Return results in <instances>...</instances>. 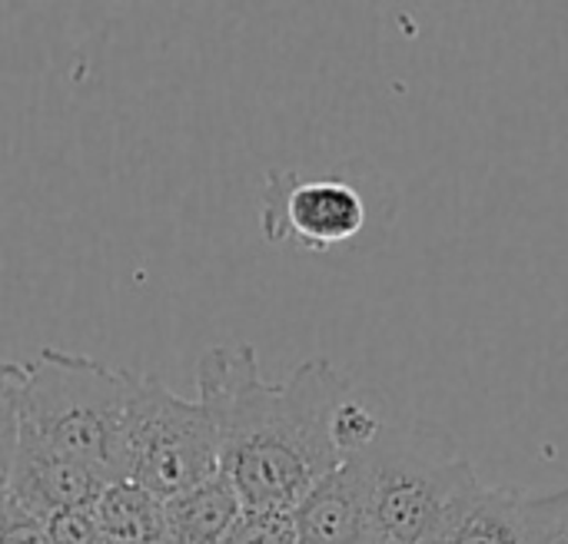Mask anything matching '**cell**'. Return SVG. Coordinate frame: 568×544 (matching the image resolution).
<instances>
[{"instance_id":"13","label":"cell","mask_w":568,"mask_h":544,"mask_svg":"<svg viewBox=\"0 0 568 544\" xmlns=\"http://www.w3.org/2000/svg\"><path fill=\"white\" fill-rule=\"evenodd\" d=\"M523 532L526 544H568V485L549 495H526Z\"/></svg>"},{"instance_id":"15","label":"cell","mask_w":568,"mask_h":544,"mask_svg":"<svg viewBox=\"0 0 568 544\" xmlns=\"http://www.w3.org/2000/svg\"><path fill=\"white\" fill-rule=\"evenodd\" d=\"M47 538H50V544H103L90 505L53 515L47 522Z\"/></svg>"},{"instance_id":"2","label":"cell","mask_w":568,"mask_h":544,"mask_svg":"<svg viewBox=\"0 0 568 544\" xmlns=\"http://www.w3.org/2000/svg\"><path fill=\"white\" fill-rule=\"evenodd\" d=\"M140 376L87 356L40 349L23 366L17 442L73 459L120 482L123 432Z\"/></svg>"},{"instance_id":"9","label":"cell","mask_w":568,"mask_h":544,"mask_svg":"<svg viewBox=\"0 0 568 544\" xmlns=\"http://www.w3.org/2000/svg\"><path fill=\"white\" fill-rule=\"evenodd\" d=\"M90 509L103 544H170L163 502L133 482H110Z\"/></svg>"},{"instance_id":"1","label":"cell","mask_w":568,"mask_h":544,"mask_svg":"<svg viewBox=\"0 0 568 544\" xmlns=\"http://www.w3.org/2000/svg\"><path fill=\"white\" fill-rule=\"evenodd\" d=\"M196 389L220 439V475L243 509L290 515L343 462L329 422L353 382L329 359L266 382L253 346H216L196 366Z\"/></svg>"},{"instance_id":"7","label":"cell","mask_w":568,"mask_h":544,"mask_svg":"<svg viewBox=\"0 0 568 544\" xmlns=\"http://www.w3.org/2000/svg\"><path fill=\"white\" fill-rule=\"evenodd\" d=\"M290 515L296 544H366V489L359 459H343Z\"/></svg>"},{"instance_id":"3","label":"cell","mask_w":568,"mask_h":544,"mask_svg":"<svg viewBox=\"0 0 568 544\" xmlns=\"http://www.w3.org/2000/svg\"><path fill=\"white\" fill-rule=\"evenodd\" d=\"M366 489V544H436L483 489L456 439L433 425H389L356 455Z\"/></svg>"},{"instance_id":"16","label":"cell","mask_w":568,"mask_h":544,"mask_svg":"<svg viewBox=\"0 0 568 544\" xmlns=\"http://www.w3.org/2000/svg\"><path fill=\"white\" fill-rule=\"evenodd\" d=\"M0 544H50L47 525L3 505V515H0Z\"/></svg>"},{"instance_id":"5","label":"cell","mask_w":568,"mask_h":544,"mask_svg":"<svg viewBox=\"0 0 568 544\" xmlns=\"http://www.w3.org/2000/svg\"><path fill=\"white\" fill-rule=\"evenodd\" d=\"M263 236L273 246H303L326 253L353 243L366 226V203L343 179H310L273 170L263 193Z\"/></svg>"},{"instance_id":"8","label":"cell","mask_w":568,"mask_h":544,"mask_svg":"<svg viewBox=\"0 0 568 544\" xmlns=\"http://www.w3.org/2000/svg\"><path fill=\"white\" fill-rule=\"evenodd\" d=\"M243 502L223 475L163 502L170 544H220L240 519Z\"/></svg>"},{"instance_id":"14","label":"cell","mask_w":568,"mask_h":544,"mask_svg":"<svg viewBox=\"0 0 568 544\" xmlns=\"http://www.w3.org/2000/svg\"><path fill=\"white\" fill-rule=\"evenodd\" d=\"M220 544H296L293 515L286 512H253L243 509L233 528Z\"/></svg>"},{"instance_id":"12","label":"cell","mask_w":568,"mask_h":544,"mask_svg":"<svg viewBox=\"0 0 568 544\" xmlns=\"http://www.w3.org/2000/svg\"><path fill=\"white\" fill-rule=\"evenodd\" d=\"M20 386H23V366L0 362V515L7 505V485H10V469H13V455H17Z\"/></svg>"},{"instance_id":"10","label":"cell","mask_w":568,"mask_h":544,"mask_svg":"<svg viewBox=\"0 0 568 544\" xmlns=\"http://www.w3.org/2000/svg\"><path fill=\"white\" fill-rule=\"evenodd\" d=\"M523 502L526 492L513 485H483L436 544H526Z\"/></svg>"},{"instance_id":"4","label":"cell","mask_w":568,"mask_h":544,"mask_svg":"<svg viewBox=\"0 0 568 544\" xmlns=\"http://www.w3.org/2000/svg\"><path fill=\"white\" fill-rule=\"evenodd\" d=\"M213 475H220V439L206 409L180 399L160 379L140 376L123 432L120 479L166 502Z\"/></svg>"},{"instance_id":"6","label":"cell","mask_w":568,"mask_h":544,"mask_svg":"<svg viewBox=\"0 0 568 544\" xmlns=\"http://www.w3.org/2000/svg\"><path fill=\"white\" fill-rule=\"evenodd\" d=\"M110 482L63 455H53L47 449L17 442L13 469H10V485H7V509L23 512L37 522H50L60 512L93 505V499L106 489Z\"/></svg>"},{"instance_id":"11","label":"cell","mask_w":568,"mask_h":544,"mask_svg":"<svg viewBox=\"0 0 568 544\" xmlns=\"http://www.w3.org/2000/svg\"><path fill=\"white\" fill-rule=\"evenodd\" d=\"M383 406L386 402L376 392H366L356 386L343 396L329 422V435H333L339 459H356L383 439V432L389 429Z\"/></svg>"}]
</instances>
